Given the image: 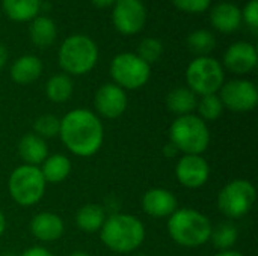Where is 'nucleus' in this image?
I'll return each mask as SVG.
<instances>
[{
    "mask_svg": "<svg viewBox=\"0 0 258 256\" xmlns=\"http://www.w3.org/2000/svg\"><path fill=\"white\" fill-rule=\"evenodd\" d=\"M215 256H245L242 252L239 250H234V249H230V250H221L218 252Z\"/></svg>",
    "mask_w": 258,
    "mask_h": 256,
    "instance_id": "obj_36",
    "label": "nucleus"
},
{
    "mask_svg": "<svg viewBox=\"0 0 258 256\" xmlns=\"http://www.w3.org/2000/svg\"><path fill=\"white\" fill-rule=\"evenodd\" d=\"M39 169H41V174H42L47 184L48 183L50 184H60L70 177L73 164L67 155L51 154L44 160V163L41 164Z\"/></svg>",
    "mask_w": 258,
    "mask_h": 256,
    "instance_id": "obj_20",
    "label": "nucleus"
},
{
    "mask_svg": "<svg viewBox=\"0 0 258 256\" xmlns=\"http://www.w3.org/2000/svg\"><path fill=\"white\" fill-rule=\"evenodd\" d=\"M47 183L38 166L21 164L12 170L8 181V190L12 201L20 207L38 204L45 193Z\"/></svg>",
    "mask_w": 258,
    "mask_h": 256,
    "instance_id": "obj_6",
    "label": "nucleus"
},
{
    "mask_svg": "<svg viewBox=\"0 0 258 256\" xmlns=\"http://www.w3.org/2000/svg\"><path fill=\"white\" fill-rule=\"evenodd\" d=\"M100 238L115 253H132L145 241V226L133 214L115 213L106 217L100 229Z\"/></svg>",
    "mask_w": 258,
    "mask_h": 256,
    "instance_id": "obj_2",
    "label": "nucleus"
},
{
    "mask_svg": "<svg viewBox=\"0 0 258 256\" xmlns=\"http://www.w3.org/2000/svg\"><path fill=\"white\" fill-rule=\"evenodd\" d=\"M243 18L246 21V24L251 27V30L254 33H257L258 29V2L257 0H251L243 11Z\"/></svg>",
    "mask_w": 258,
    "mask_h": 256,
    "instance_id": "obj_32",
    "label": "nucleus"
},
{
    "mask_svg": "<svg viewBox=\"0 0 258 256\" xmlns=\"http://www.w3.org/2000/svg\"><path fill=\"white\" fill-rule=\"evenodd\" d=\"M60 68L73 75H83L89 72L98 59L95 42L85 35H74L63 41L59 48Z\"/></svg>",
    "mask_w": 258,
    "mask_h": 256,
    "instance_id": "obj_5",
    "label": "nucleus"
},
{
    "mask_svg": "<svg viewBox=\"0 0 258 256\" xmlns=\"http://www.w3.org/2000/svg\"><path fill=\"white\" fill-rule=\"evenodd\" d=\"M70 256H91L88 252H85V250H76V252H73Z\"/></svg>",
    "mask_w": 258,
    "mask_h": 256,
    "instance_id": "obj_39",
    "label": "nucleus"
},
{
    "mask_svg": "<svg viewBox=\"0 0 258 256\" xmlns=\"http://www.w3.org/2000/svg\"><path fill=\"white\" fill-rule=\"evenodd\" d=\"M169 142L183 154L203 155L210 145V130L198 115L177 116L169 127Z\"/></svg>",
    "mask_w": 258,
    "mask_h": 256,
    "instance_id": "obj_4",
    "label": "nucleus"
},
{
    "mask_svg": "<svg viewBox=\"0 0 258 256\" xmlns=\"http://www.w3.org/2000/svg\"><path fill=\"white\" fill-rule=\"evenodd\" d=\"M197 109H198V113H200L198 116L204 122L216 121L218 118H221V115L224 112V106H222V101H221L218 94L201 97V100L198 101Z\"/></svg>",
    "mask_w": 258,
    "mask_h": 256,
    "instance_id": "obj_28",
    "label": "nucleus"
},
{
    "mask_svg": "<svg viewBox=\"0 0 258 256\" xmlns=\"http://www.w3.org/2000/svg\"><path fill=\"white\" fill-rule=\"evenodd\" d=\"M59 130H60V119L54 115H42L36 118L33 124V133L44 140L57 137Z\"/></svg>",
    "mask_w": 258,
    "mask_h": 256,
    "instance_id": "obj_29",
    "label": "nucleus"
},
{
    "mask_svg": "<svg viewBox=\"0 0 258 256\" xmlns=\"http://www.w3.org/2000/svg\"><path fill=\"white\" fill-rule=\"evenodd\" d=\"M210 20L218 30L230 33L239 29L242 21V12L233 3H219L212 9Z\"/></svg>",
    "mask_w": 258,
    "mask_h": 256,
    "instance_id": "obj_18",
    "label": "nucleus"
},
{
    "mask_svg": "<svg viewBox=\"0 0 258 256\" xmlns=\"http://www.w3.org/2000/svg\"><path fill=\"white\" fill-rule=\"evenodd\" d=\"M133 256H147L145 253H136V255H133Z\"/></svg>",
    "mask_w": 258,
    "mask_h": 256,
    "instance_id": "obj_40",
    "label": "nucleus"
},
{
    "mask_svg": "<svg viewBox=\"0 0 258 256\" xmlns=\"http://www.w3.org/2000/svg\"><path fill=\"white\" fill-rule=\"evenodd\" d=\"M225 75L222 65L209 56L194 59L186 69L187 88L197 95H212L221 91Z\"/></svg>",
    "mask_w": 258,
    "mask_h": 256,
    "instance_id": "obj_8",
    "label": "nucleus"
},
{
    "mask_svg": "<svg viewBox=\"0 0 258 256\" xmlns=\"http://www.w3.org/2000/svg\"><path fill=\"white\" fill-rule=\"evenodd\" d=\"M18 155L24 161L23 164L39 167V164H42L48 157L47 142L35 133H27L18 142Z\"/></svg>",
    "mask_w": 258,
    "mask_h": 256,
    "instance_id": "obj_17",
    "label": "nucleus"
},
{
    "mask_svg": "<svg viewBox=\"0 0 258 256\" xmlns=\"http://www.w3.org/2000/svg\"><path fill=\"white\" fill-rule=\"evenodd\" d=\"M59 137L71 154L86 158L101 149L104 127L97 113L88 109H74L60 119Z\"/></svg>",
    "mask_w": 258,
    "mask_h": 256,
    "instance_id": "obj_1",
    "label": "nucleus"
},
{
    "mask_svg": "<svg viewBox=\"0 0 258 256\" xmlns=\"http://www.w3.org/2000/svg\"><path fill=\"white\" fill-rule=\"evenodd\" d=\"M5 231H6V217H5L3 211L0 210V237L5 234Z\"/></svg>",
    "mask_w": 258,
    "mask_h": 256,
    "instance_id": "obj_38",
    "label": "nucleus"
},
{
    "mask_svg": "<svg viewBox=\"0 0 258 256\" xmlns=\"http://www.w3.org/2000/svg\"><path fill=\"white\" fill-rule=\"evenodd\" d=\"M3 9L11 20L27 21L39 11V0H3Z\"/></svg>",
    "mask_w": 258,
    "mask_h": 256,
    "instance_id": "obj_25",
    "label": "nucleus"
},
{
    "mask_svg": "<svg viewBox=\"0 0 258 256\" xmlns=\"http://www.w3.org/2000/svg\"><path fill=\"white\" fill-rule=\"evenodd\" d=\"M112 18L121 33L135 35L144 27L147 11L141 0H116Z\"/></svg>",
    "mask_w": 258,
    "mask_h": 256,
    "instance_id": "obj_11",
    "label": "nucleus"
},
{
    "mask_svg": "<svg viewBox=\"0 0 258 256\" xmlns=\"http://www.w3.org/2000/svg\"><path fill=\"white\" fill-rule=\"evenodd\" d=\"M187 47L192 53L198 54V57H203L215 50L216 39L209 30H195L187 38Z\"/></svg>",
    "mask_w": 258,
    "mask_h": 256,
    "instance_id": "obj_27",
    "label": "nucleus"
},
{
    "mask_svg": "<svg viewBox=\"0 0 258 256\" xmlns=\"http://www.w3.org/2000/svg\"><path fill=\"white\" fill-rule=\"evenodd\" d=\"M237 237H239L237 228L230 222H224V223H219L216 228H213L210 240L213 241L215 247L219 249L221 252V250L233 249V246L237 241Z\"/></svg>",
    "mask_w": 258,
    "mask_h": 256,
    "instance_id": "obj_26",
    "label": "nucleus"
},
{
    "mask_svg": "<svg viewBox=\"0 0 258 256\" xmlns=\"http://www.w3.org/2000/svg\"><path fill=\"white\" fill-rule=\"evenodd\" d=\"M178 152H180V151H178V149H177L171 142H168V143L163 146V149H162V154H163L166 158H174Z\"/></svg>",
    "mask_w": 258,
    "mask_h": 256,
    "instance_id": "obj_34",
    "label": "nucleus"
},
{
    "mask_svg": "<svg viewBox=\"0 0 258 256\" xmlns=\"http://www.w3.org/2000/svg\"><path fill=\"white\" fill-rule=\"evenodd\" d=\"M42 72V62L32 54L18 57L11 66V78L18 84L33 83Z\"/></svg>",
    "mask_w": 258,
    "mask_h": 256,
    "instance_id": "obj_19",
    "label": "nucleus"
},
{
    "mask_svg": "<svg viewBox=\"0 0 258 256\" xmlns=\"http://www.w3.org/2000/svg\"><path fill=\"white\" fill-rule=\"evenodd\" d=\"M258 62V54L255 47L248 42H236L228 47L224 56V65L234 74L251 72Z\"/></svg>",
    "mask_w": 258,
    "mask_h": 256,
    "instance_id": "obj_15",
    "label": "nucleus"
},
{
    "mask_svg": "<svg viewBox=\"0 0 258 256\" xmlns=\"http://www.w3.org/2000/svg\"><path fill=\"white\" fill-rule=\"evenodd\" d=\"M219 92L224 109L234 113H248L257 107L258 89L249 80H231L224 83Z\"/></svg>",
    "mask_w": 258,
    "mask_h": 256,
    "instance_id": "obj_10",
    "label": "nucleus"
},
{
    "mask_svg": "<svg viewBox=\"0 0 258 256\" xmlns=\"http://www.w3.org/2000/svg\"><path fill=\"white\" fill-rule=\"evenodd\" d=\"M56 33L57 32L54 23L47 17L35 18L30 26V39L39 48H45L51 45L56 39Z\"/></svg>",
    "mask_w": 258,
    "mask_h": 256,
    "instance_id": "obj_24",
    "label": "nucleus"
},
{
    "mask_svg": "<svg viewBox=\"0 0 258 256\" xmlns=\"http://www.w3.org/2000/svg\"><path fill=\"white\" fill-rule=\"evenodd\" d=\"M172 3L180 11L197 14V12H204L209 8L210 0H172Z\"/></svg>",
    "mask_w": 258,
    "mask_h": 256,
    "instance_id": "obj_31",
    "label": "nucleus"
},
{
    "mask_svg": "<svg viewBox=\"0 0 258 256\" xmlns=\"http://www.w3.org/2000/svg\"><path fill=\"white\" fill-rule=\"evenodd\" d=\"M73 91H74L73 80L67 74H56V75L50 77L45 84L47 98L57 104L67 103L71 98Z\"/></svg>",
    "mask_w": 258,
    "mask_h": 256,
    "instance_id": "obj_23",
    "label": "nucleus"
},
{
    "mask_svg": "<svg viewBox=\"0 0 258 256\" xmlns=\"http://www.w3.org/2000/svg\"><path fill=\"white\" fill-rule=\"evenodd\" d=\"M127 94L124 89L116 86L115 83L103 84L94 97V106L97 110V116H103L106 119L119 118L127 109Z\"/></svg>",
    "mask_w": 258,
    "mask_h": 256,
    "instance_id": "obj_13",
    "label": "nucleus"
},
{
    "mask_svg": "<svg viewBox=\"0 0 258 256\" xmlns=\"http://www.w3.org/2000/svg\"><path fill=\"white\" fill-rule=\"evenodd\" d=\"M21 256H54L48 249L45 247H41V246H33V247H29L26 249Z\"/></svg>",
    "mask_w": 258,
    "mask_h": 256,
    "instance_id": "obj_33",
    "label": "nucleus"
},
{
    "mask_svg": "<svg viewBox=\"0 0 258 256\" xmlns=\"http://www.w3.org/2000/svg\"><path fill=\"white\" fill-rule=\"evenodd\" d=\"M110 75L121 89H139L151 75V68L135 53H121L110 63Z\"/></svg>",
    "mask_w": 258,
    "mask_h": 256,
    "instance_id": "obj_9",
    "label": "nucleus"
},
{
    "mask_svg": "<svg viewBox=\"0 0 258 256\" xmlns=\"http://www.w3.org/2000/svg\"><path fill=\"white\" fill-rule=\"evenodd\" d=\"M178 208V201L175 195L166 189H150L145 192L142 198V210L145 214L156 217V219H165L174 214Z\"/></svg>",
    "mask_w": 258,
    "mask_h": 256,
    "instance_id": "obj_14",
    "label": "nucleus"
},
{
    "mask_svg": "<svg viewBox=\"0 0 258 256\" xmlns=\"http://www.w3.org/2000/svg\"><path fill=\"white\" fill-rule=\"evenodd\" d=\"M106 211L98 204H86L79 208L76 214V225L86 234H95L101 229L106 220Z\"/></svg>",
    "mask_w": 258,
    "mask_h": 256,
    "instance_id": "obj_22",
    "label": "nucleus"
},
{
    "mask_svg": "<svg viewBox=\"0 0 258 256\" xmlns=\"http://www.w3.org/2000/svg\"><path fill=\"white\" fill-rule=\"evenodd\" d=\"M6 60H8V50L5 48V45L0 44V69L6 65Z\"/></svg>",
    "mask_w": 258,
    "mask_h": 256,
    "instance_id": "obj_35",
    "label": "nucleus"
},
{
    "mask_svg": "<svg viewBox=\"0 0 258 256\" xmlns=\"http://www.w3.org/2000/svg\"><path fill=\"white\" fill-rule=\"evenodd\" d=\"M198 106V95L189 88H175L166 97V107L177 116L192 115Z\"/></svg>",
    "mask_w": 258,
    "mask_h": 256,
    "instance_id": "obj_21",
    "label": "nucleus"
},
{
    "mask_svg": "<svg viewBox=\"0 0 258 256\" xmlns=\"http://www.w3.org/2000/svg\"><path fill=\"white\" fill-rule=\"evenodd\" d=\"M175 177L186 189H201L210 178V166L203 155L183 154L177 161Z\"/></svg>",
    "mask_w": 258,
    "mask_h": 256,
    "instance_id": "obj_12",
    "label": "nucleus"
},
{
    "mask_svg": "<svg viewBox=\"0 0 258 256\" xmlns=\"http://www.w3.org/2000/svg\"><path fill=\"white\" fill-rule=\"evenodd\" d=\"M162 53H163V45L156 38H145L141 41L138 47V56L148 65L159 60Z\"/></svg>",
    "mask_w": 258,
    "mask_h": 256,
    "instance_id": "obj_30",
    "label": "nucleus"
},
{
    "mask_svg": "<svg viewBox=\"0 0 258 256\" xmlns=\"http://www.w3.org/2000/svg\"><path fill=\"white\" fill-rule=\"evenodd\" d=\"M30 232L42 243H53L63 235L65 225L60 216L50 211H42L35 214L30 220Z\"/></svg>",
    "mask_w": 258,
    "mask_h": 256,
    "instance_id": "obj_16",
    "label": "nucleus"
},
{
    "mask_svg": "<svg viewBox=\"0 0 258 256\" xmlns=\"http://www.w3.org/2000/svg\"><path fill=\"white\" fill-rule=\"evenodd\" d=\"M97 8H107V6H110V5H113L116 0H91Z\"/></svg>",
    "mask_w": 258,
    "mask_h": 256,
    "instance_id": "obj_37",
    "label": "nucleus"
},
{
    "mask_svg": "<svg viewBox=\"0 0 258 256\" xmlns=\"http://www.w3.org/2000/svg\"><path fill=\"white\" fill-rule=\"evenodd\" d=\"M257 190L248 180H233L218 193V208L228 219H242L254 208Z\"/></svg>",
    "mask_w": 258,
    "mask_h": 256,
    "instance_id": "obj_7",
    "label": "nucleus"
},
{
    "mask_svg": "<svg viewBox=\"0 0 258 256\" xmlns=\"http://www.w3.org/2000/svg\"><path fill=\"white\" fill-rule=\"evenodd\" d=\"M166 228L174 243L189 249L201 247L209 243L213 231L210 219L194 208H177V211L168 217Z\"/></svg>",
    "mask_w": 258,
    "mask_h": 256,
    "instance_id": "obj_3",
    "label": "nucleus"
}]
</instances>
